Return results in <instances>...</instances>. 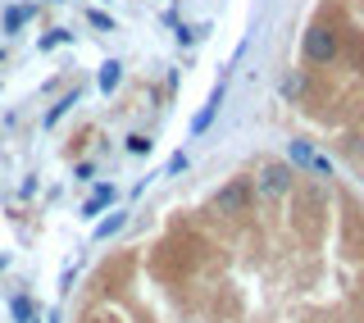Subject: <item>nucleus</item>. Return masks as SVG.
<instances>
[{
  "label": "nucleus",
  "mask_w": 364,
  "mask_h": 323,
  "mask_svg": "<svg viewBox=\"0 0 364 323\" xmlns=\"http://www.w3.org/2000/svg\"><path fill=\"white\" fill-rule=\"evenodd\" d=\"M219 105H223V87H214V96L210 100H205V110L196 114V123H191V132H205V128H210V123H214V114H219Z\"/></svg>",
  "instance_id": "nucleus-5"
},
{
  "label": "nucleus",
  "mask_w": 364,
  "mask_h": 323,
  "mask_svg": "<svg viewBox=\"0 0 364 323\" xmlns=\"http://www.w3.org/2000/svg\"><path fill=\"white\" fill-rule=\"evenodd\" d=\"M28 14H32V9H28V5H18V9H9V18H5V23H9V28H23V23H28Z\"/></svg>",
  "instance_id": "nucleus-8"
},
{
  "label": "nucleus",
  "mask_w": 364,
  "mask_h": 323,
  "mask_svg": "<svg viewBox=\"0 0 364 323\" xmlns=\"http://www.w3.org/2000/svg\"><path fill=\"white\" fill-rule=\"evenodd\" d=\"M14 319H23V323H28V319H32V305H28V301H23V296H18V301H14Z\"/></svg>",
  "instance_id": "nucleus-11"
},
{
  "label": "nucleus",
  "mask_w": 364,
  "mask_h": 323,
  "mask_svg": "<svg viewBox=\"0 0 364 323\" xmlns=\"http://www.w3.org/2000/svg\"><path fill=\"white\" fill-rule=\"evenodd\" d=\"M250 205V182H228V187H219V196H214V210L219 214H246Z\"/></svg>",
  "instance_id": "nucleus-1"
},
{
  "label": "nucleus",
  "mask_w": 364,
  "mask_h": 323,
  "mask_svg": "<svg viewBox=\"0 0 364 323\" xmlns=\"http://www.w3.org/2000/svg\"><path fill=\"white\" fill-rule=\"evenodd\" d=\"M282 91H287V96H301L305 83H301V78H287V83H282Z\"/></svg>",
  "instance_id": "nucleus-13"
},
{
  "label": "nucleus",
  "mask_w": 364,
  "mask_h": 323,
  "mask_svg": "<svg viewBox=\"0 0 364 323\" xmlns=\"http://www.w3.org/2000/svg\"><path fill=\"white\" fill-rule=\"evenodd\" d=\"M128 151H132V155H146V151H151V142H146L141 132H132V137H128Z\"/></svg>",
  "instance_id": "nucleus-9"
},
{
  "label": "nucleus",
  "mask_w": 364,
  "mask_h": 323,
  "mask_svg": "<svg viewBox=\"0 0 364 323\" xmlns=\"http://www.w3.org/2000/svg\"><path fill=\"white\" fill-rule=\"evenodd\" d=\"M119 228H123V214H114V218H105V223L96 228V237H109V233H119Z\"/></svg>",
  "instance_id": "nucleus-10"
},
{
  "label": "nucleus",
  "mask_w": 364,
  "mask_h": 323,
  "mask_svg": "<svg viewBox=\"0 0 364 323\" xmlns=\"http://www.w3.org/2000/svg\"><path fill=\"white\" fill-rule=\"evenodd\" d=\"M287 155H291V164H296V169H310V173H323V178H333V164H328L323 155H314V151H310V142H291V146H287Z\"/></svg>",
  "instance_id": "nucleus-4"
},
{
  "label": "nucleus",
  "mask_w": 364,
  "mask_h": 323,
  "mask_svg": "<svg viewBox=\"0 0 364 323\" xmlns=\"http://www.w3.org/2000/svg\"><path fill=\"white\" fill-rule=\"evenodd\" d=\"M291 178H296V173L287 164H264V169H259V196H269V201L287 196L291 191Z\"/></svg>",
  "instance_id": "nucleus-2"
},
{
  "label": "nucleus",
  "mask_w": 364,
  "mask_h": 323,
  "mask_svg": "<svg viewBox=\"0 0 364 323\" xmlns=\"http://www.w3.org/2000/svg\"><path fill=\"white\" fill-rule=\"evenodd\" d=\"M119 78H123V64L119 60L100 64V91H114V87H119Z\"/></svg>",
  "instance_id": "nucleus-6"
},
{
  "label": "nucleus",
  "mask_w": 364,
  "mask_h": 323,
  "mask_svg": "<svg viewBox=\"0 0 364 323\" xmlns=\"http://www.w3.org/2000/svg\"><path fill=\"white\" fill-rule=\"evenodd\" d=\"M182 169H187V155H182V151H178L173 159H168V178H173V173H182Z\"/></svg>",
  "instance_id": "nucleus-12"
},
{
  "label": "nucleus",
  "mask_w": 364,
  "mask_h": 323,
  "mask_svg": "<svg viewBox=\"0 0 364 323\" xmlns=\"http://www.w3.org/2000/svg\"><path fill=\"white\" fill-rule=\"evenodd\" d=\"M333 55H337V41H333V32H328V28H310V32H305V60L328 64Z\"/></svg>",
  "instance_id": "nucleus-3"
},
{
  "label": "nucleus",
  "mask_w": 364,
  "mask_h": 323,
  "mask_svg": "<svg viewBox=\"0 0 364 323\" xmlns=\"http://www.w3.org/2000/svg\"><path fill=\"white\" fill-rule=\"evenodd\" d=\"M109 201H114V187H96V196H91V201L82 205V214H100Z\"/></svg>",
  "instance_id": "nucleus-7"
}]
</instances>
